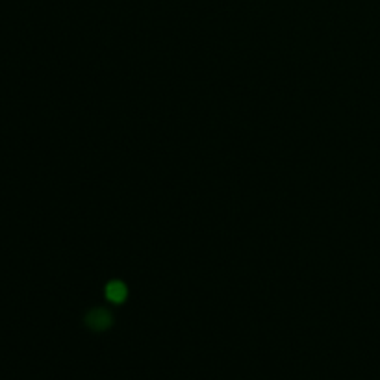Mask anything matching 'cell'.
<instances>
[{
    "instance_id": "6da1fadb",
    "label": "cell",
    "mask_w": 380,
    "mask_h": 380,
    "mask_svg": "<svg viewBox=\"0 0 380 380\" xmlns=\"http://www.w3.org/2000/svg\"><path fill=\"white\" fill-rule=\"evenodd\" d=\"M84 323L93 332H104V330H108L113 325V315L106 308H93L86 313Z\"/></svg>"
},
{
    "instance_id": "7a4b0ae2",
    "label": "cell",
    "mask_w": 380,
    "mask_h": 380,
    "mask_svg": "<svg viewBox=\"0 0 380 380\" xmlns=\"http://www.w3.org/2000/svg\"><path fill=\"white\" fill-rule=\"evenodd\" d=\"M106 297L115 304L123 303L124 299H126V286L123 282H119V280H113V282L106 286Z\"/></svg>"
}]
</instances>
